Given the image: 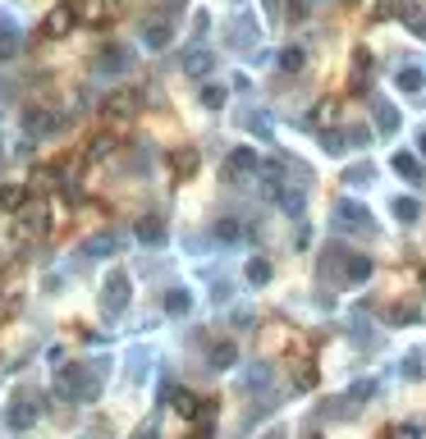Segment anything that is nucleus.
Instances as JSON below:
<instances>
[{
    "label": "nucleus",
    "mask_w": 426,
    "mask_h": 439,
    "mask_svg": "<svg viewBox=\"0 0 426 439\" xmlns=\"http://www.w3.org/2000/svg\"><path fill=\"white\" fill-rule=\"evenodd\" d=\"M96 389H101V385H96V375H92V370H83V366H74V370H64V375H60V394L74 398V403H92Z\"/></svg>",
    "instance_id": "nucleus-1"
},
{
    "label": "nucleus",
    "mask_w": 426,
    "mask_h": 439,
    "mask_svg": "<svg viewBox=\"0 0 426 439\" xmlns=\"http://www.w3.org/2000/svg\"><path fill=\"white\" fill-rule=\"evenodd\" d=\"M124 307H129V275L115 270V275L105 279V288H101V311L115 320V316H124Z\"/></svg>",
    "instance_id": "nucleus-2"
},
{
    "label": "nucleus",
    "mask_w": 426,
    "mask_h": 439,
    "mask_svg": "<svg viewBox=\"0 0 426 439\" xmlns=\"http://www.w3.org/2000/svg\"><path fill=\"white\" fill-rule=\"evenodd\" d=\"M18 46H23V28H18L14 14H5V9H0V64L14 60Z\"/></svg>",
    "instance_id": "nucleus-3"
},
{
    "label": "nucleus",
    "mask_w": 426,
    "mask_h": 439,
    "mask_svg": "<svg viewBox=\"0 0 426 439\" xmlns=\"http://www.w3.org/2000/svg\"><path fill=\"white\" fill-rule=\"evenodd\" d=\"M37 412H42V407H37V398H14V403L5 407V426L9 431H28V426H37Z\"/></svg>",
    "instance_id": "nucleus-4"
},
{
    "label": "nucleus",
    "mask_w": 426,
    "mask_h": 439,
    "mask_svg": "<svg viewBox=\"0 0 426 439\" xmlns=\"http://www.w3.org/2000/svg\"><path fill=\"white\" fill-rule=\"evenodd\" d=\"M138 105H142V96L133 92V87H120V92L105 96V115H115V119H129V115H138Z\"/></svg>",
    "instance_id": "nucleus-5"
},
{
    "label": "nucleus",
    "mask_w": 426,
    "mask_h": 439,
    "mask_svg": "<svg viewBox=\"0 0 426 439\" xmlns=\"http://www.w3.org/2000/svg\"><path fill=\"white\" fill-rule=\"evenodd\" d=\"M55 129H60V119H55L46 105H37V110L23 115V133H28V138H51Z\"/></svg>",
    "instance_id": "nucleus-6"
},
{
    "label": "nucleus",
    "mask_w": 426,
    "mask_h": 439,
    "mask_svg": "<svg viewBox=\"0 0 426 439\" xmlns=\"http://www.w3.org/2000/svg\"><path fill=\"white\" fill-rule=\"evenodd\" d=\"M96 69H101V74H110V69L129 74V69H133V55L124 51V46H105V51L96 55Z\"/></svg>",
    "instance_id": "nucleus-7"
},
{
    "label": "nucleus",
    "mask_w": 426,
    "mask_h": 439,
    "mask_svg": "<svg viewBox=\"0 0 426 439\" xmlns=\"http://www.w3.org/2000/svg\"><path fill=\"white\" fill-rule=\"evenodd\" d=\"M69 28H74V9H69V5H55L51 14H46L42 33H46V37H64V33H69Z\"/></svg>",
    "instance_id": "nucleus-8"
},
{
    "label": "nucleus",
    "mask_w": 426,
    "mask_h": 439,
    "mask_svg": "<svg viewBox=\"0 0 426 439\" xmlns=\"http://www.w3.org/2000/svg\"><path fill=\"white\" fill-rule=\"evenodd\" d=\"M110 252H120V238H115V233H92V238L83 242V257H110Z\"/></svg>",
    "instance_id": "nucleus-9"
},
{
    "label": "nucleus",
    "mask_w": 426,
    "mask_h": 439,
    "mask_svg": "<svg viewBox=\"0 0 426 439\" xmlns=\"http://www.w3.org/2000/svg\"><path fill=\"white\" fill-rule=\"evenodd\" d=\"M225 170H229V179H238V174H253V170H257V156L243 146V151H234V156L225 160Z\"/></svg>",
    "instance_id": "nucleus-10"
},
{
    "label": "nucleus",
    "mask_w": 426,
    "mask_h": 439,
    "mask_svg": "<svg viewBox=\"0 0 426 439\" xmlns=\"http://www.w3.org/2000/svg\"><path fill=\"white\" fill-rule=\"evenodd\" d=\"M28 201V183H5V188H0V206L5 211H18Z\"/></svg>",
    "instance_id": "nucleus-11"
},
{
    "label": "nucleus",
    "mask_w": 426,
    "mask_h": 439,
    "mask_svg": "<svg viewBox=\"0 0 426 439\" xmlns=\"http://www.w3.org/2000/svg\"><path fill=\"white\" fill-rule=\"evenodd\" d=\"M138 238H142V242H151V247H156V242H166V224H161V220H151V216H147V220H142V224H138Z\"/></svg>",
    "instance_id": "nucleus-12"
},
{
    "label": "nucleus",
    "mask_w": 426,
    "mask_h": 439,
    "mask_svg": "<svg viewBox=\"0 0 426 439\" xmlns=\"http://www.w3.org/2000/svg\"><path fill=\"white\" fill-rule=\"evenodd\" d=\"M142 42H147L151 51H161V46L170 42V28L166 23H147V28H142Z\"/></svg>",
    "instance_id": "nucleus-13"
},
{
    "label": "nucleus",
    "mask_w": 426,
    "mask_h": 439,
    "mask_svg": "<svg viewBox=\"0 0 426 439\" xmlns=\"http://www.w3.org/2000/svg\"><path fill=\"white\" fill-rule=\"evenodd\" d=\"M115 151V138H105V133H101V138H92V142H87V160H105V156H110Z\"/></svg>",
    "instance_id": "nucleus-14"
},
{
    "label": "nucleus",
    "mask_w": 426,
    "mask_h": 439,
    "mask_svg": "<svg viewBox=\"0 0 426 439\" xmlns=\"http://www.w3.org/2000/svg\"><path fill=\"white\" fill-rule=\"evenodd\" d=\"M234 344H220V348H211V366H216V370H225V366H234Z\"/></svg>",
    "instance_id": "nucleus-15"
},
{
    "label": "nucleus",
    "mask_w": 426,
    "mask_h": 439,
    "mask_svg": "<svg viewBox=\"0 0 426 439\" xmlns=\"http://www.w3.org/2000/svg\"><path fill=\"white\" fill-rule=\"evenodd\" d=\"M216 238H225V242H238V238H243V224H234V220H220V224H216Z\"/></svg>",
    "instance_id": "nucleus-16"
},
{
    "label": "nucleus",
    "mask_w": 426,
    "mask_h": 439,
    "mask_svg": "<svg viewBox=\"0 0 426 439\" xmlns=\"http://www.w3.org/2000/svg\"><path fill=\"white\" fill-rule=\"evenodd\" d=\"M166 311H170V316H183V311H188V293H183V288H174L170 298H166Z\"/></svg>",
    "instance_id": "nucleus-17"
},
{
    "label": "nucleus",
    "mask_w": 426,
    "mask_h": 439,
    "mask_svg": "<svg viewBox=\"0 0 426 439\" xmlns=\"http://www.w3.org/2000/svg\"><path fill=\"white\" fill-rule=\"evenodd\" d=\"M183 64H188V74H197V78H202V74L211 69V55H207V51H192V55H188Z\"/></svg>",
    "instance_id": "nucleus-18"
},
{
    "label": "nucleus",
    "mask_w": 426,
    "mask_h": 439,
    "mask_svg": "<svg viewBox=\"0 0 426 439\" xmlns=\"http://www.w3.org/2000/svg\"><path fill=\"white\" fill-rule=\"evenodd\" d=\"M248 279H253V284H266V279H270V266H266V261H253V266H248Z\"/></svg>",
    "instance_id": "nucleus-19"
},
{
    "label": "nucleus",
    "mask_w": 426,
    "mask_h": 439,
    "mask_svg": "<svg viewBox=\"0 0 426 439\" xmlns=\"http://www.w3.org/2000/svg\"><path fill=\"white\" fill-rule=\"evenodd\" d=\"M202 101H207L211 110H220V105H225V92H220V87H207V92H202Z\"/></svg>",
    "instance_id": "nucleus-20"
},
{
    "label": "nucleus",
    "mask_w": 426,
    "mask_h": 439,
    "mask_svg": "<svg viewBox=\"0 0 426 439\" xmlns=\"http://www.w3.org/2000/svg\"><path fill=\"white\" fill-rule=\"evenodd\" d=\"M174 165H179V174H188L192 165H197V156H192V151H179V156H174Z\"/></svg>",
    "instance_id": "nucleus-21"
},
{
    "label": "nucleus",
    "mask_w": 426,
    "mask_h": 439,
    "mask_svg": "<svg viewBox=\"0 0 426 439\" xmlns=\"http://www.w3.org/2000/svg\"><path fill=\"white\" fill-rule=\"evenodd\" d=\"M280 64H284V69H298V64H303V55H298V51H284V55H280Z\"/></svg>",
    "instance_id": "nucleus-22"
},
{
    "label": "nucleus",
    "mask_w": 426,
    "mask_h": 439,
    "mask_svg": "<svg viewBox=\"0 0 426 439\" xmlns=\"http://www.w3.org/2000/svg\"><path fill=\"white\" fill-rule=\"evenodd\" d=\"M394 165H399V174H418V165H413V156H399Z\"/></svg>",
    "instance_id": "nucleus-23"
},
{
    "label": "nucleus",
    "mask_w": 426,
    "mask_h": 439,
    "mask_svg": "<svg viewBox=\"0 0 426 439\" xmlns=\"http://www.w3.org/2000/svg\"><path fill=\"white\" fill-rule=\"evenodd\" d=\"M418 146H422V151H426V133H422V142H418Z\"/></svg>",
    "instance_id": "nucleus-24"
},
{
    "label": "nucleus",
    "mask_w": 426,
    "mask_h": 439,
    "mask_svg": "<svg viewBox=\"0 0 426 439\" xmlns=\"http://www.w3.org/2000/svg\"><path fill=\"white\" fill-rule=\"evenodd\" d=\"M0 160H5V142H0Z\"/></svg>",
    "instance_id": "nucleus-25"
},
{
    "label": "nucleus",
    "mask_w": 426,
    "mask_h": 439,
    "mask_svg": "<svg viewBox=\"0 0 426 439\" xmlns=\"http://www.w3.org/2000/svg\"><path fill=\"white\" fill-rule=\"evenodd\" d=\"M270 439H280V435H270Z\"/></svg>",
    "instance_id": "nucleus-26"
}]
</instances>
